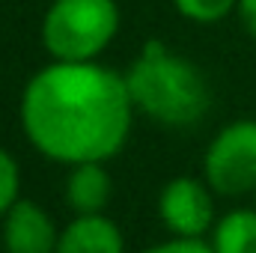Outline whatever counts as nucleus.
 <instances>
[{"label": "nucleus", "instance_id": "f257e3e1", "mask_svg": "<svg viewBox=\"0 0 256 253\" xmlns=\"http://www.w3.org/2000/svg\"><path fill=\"white\" fill-rule=\"evenodd\" d=\"M134 114L126 74L98 60H51L24 84L18 102L27 143L63 167L116 158L128 143Z\"/></svg>", "mask_w": 256, "mask_h": 253}, {"label": "nucleus", "instance_id": "f03ea898", "mask_svg": "<svg viewBox=\"0 0 256 253\" xmlns=\"http://www.w3.org/2000/svg\"><path fill=\"white\" fill-rule=\"evenodd\" d=\"M134 110L164 128H191L212 108V90L200 66L152 39L126 72Z\"/></svg>", "mask_w": 256, "mask_h": 253}, {"label": "nucleus", "instance_id": "7ed1b4c3", "mask_svg": "<svg viewBox=\"0 0 256 253\" xmlns=\"http://www.w3.org/2000/svg\"><path fill=\"white\" fill-rule=\"evenodd\" d=\"M39 33L51 60L96 63L120 33V6L116 0H51Z\"/></svg>", "mask_w": 256, "mask_h": 253}, {"label": "nucleus", "instance_id": "20e7f679", "mask_svg": "<svg viewBox=\"0 0 256 253\" xmlns=\"http://www.w3.org/2000/svg\"><path fill=\"white\" fill-rule=\"evenodd\" d=\"M202 182L218 196L238 200L256 194V120L224 126L202 155Z\"/></svg>", "mask_w": 256, "mask_h": 253}, {"label": "nucleus", "instance_id": "39448f33", "mask_svg": "<svg viewBox=\"0 0 256 253\" xmlns=\"http://www.w3.org/2000/svg\"><path fill=\"white\" fill-rule=\"evenodd\" d=\"M214 190L194 176H176L158 194V218L173 238H202L214 230Z\"/></svg>", "mask_w": 256, "mask_h": 253}, {"label": "nucleus", "instance_id": "423d86ee", "mask_svg": "<svg viewBox=\"0 0 256 253\" xmlns=\"http://www.w3.org/2000/svg\"><path fill=\"white\" fill-rule=\"evenodd\" d=\"M0 242L6 253H57L60 230L48 208L33 200H18L0 220Z\"/></svg>", "mask_w": 256, "mask_h": 253}, {"label": "nucleus", "instance_id": "0eeeda50", "mask_svg": "<svg viewBox=\"0 0 256 253\" xmlns=\"http://www.w3.org/2000/svg\"><path fill=\"white\" fill-rule=\"evenodd\" d=\"M57 253H126V236L108 214H74L60 230Z\"/></svg>", "mask_w": 256, "mask_h": 253}, {"label": "nucleus", "instance_id": "6e6552de", "mask_svg": "<svg viewBox=\"0 0 256 253\" xmlns=\"http://www.w3.org/2000/svg\"><path fill=\"white\" fill-rule=\"evenodd\" d=\"M114 196V179L102 161L68 167L66 176V206L74 214H104Z\"/></svg>", "mask_w": 256, "mask_h": 253}, {"label": "nucleus", "instance_id": "1a4fd4ad", "mask_svg": "<svg viewBox=\"0 0 256 253\" xmlns=\"http://www.w3.org/2000/svg\"><path fill=\"white\" fill-rule=\"evenodd\" d=\"M214 253H256V208H232L208 232Z\"/></svg>", "mask_w": 256, "mask_h": 253}, {"label": "nucleus", "instance_id": "9d476101", "mask_svg": "<svg viewBox=\"0 0 256 253\" xmlns=\"http://www.w3.org/2000/svg\"><path fill=\"white\" fill-rule=\"evenodd\" d=\"M170 3L182 18L194 24H218L238 6V0H170Z\"/></svg>", "mask_w": 256, "mask_h": 253}, {"label": "nucleus", "instance_id": "9b49d317", "mask_svg": "<svg viewBox=\"0 0 256 253\" xmlns=\"http://www.w3.org/2000/svg\"><path fill=\"white\" fill-rule=\"evenodd\" d=\"M21 200V170H18V161L15 155L0 146V220L3 214Z\"/></svg>", "mask_w": 256, "mask_h": 253}, {"label": "nucleus", "instance_id": "f8f14e48", "mask_svg": "<svg viewBox=\"0 0 256 253\" xmlns=\"http://www.w3.org/2000/svg\"><path fill=\"white\" fill-rule=\"evenodd\" d=\"M140 253H214V250L202 238H167V242H158V244H152V248H146Z\"/></svg>", "mask_w": 256, "mask_h": 253}, {"label": "nucleus", "instance_id": "ddd939ff", "mask_svg": "<svg viewBox=\"0 0 256 253\" xmlns=\"http://www.w3.org/2000/svg\"><path fill=\"white\" fill-rule=\"evenodd\" d=\"M236 12H238L242 27H244V30H248V33L256 39V0H238Z\"/></svg>", "mask_w": 256, "mask_h": 253}, {"label": "nucleus", "instance_id": "4468645a", "mask_svg": "<svg viewBox=\"0 0 256 253\" xmlns=\"http://www.w3.org/2000/svg\"><path fill=\"white\" fill-rule=\"evenodd\" d=\"M254 208H256V194H254Z\"/></svg>", "mask_w": 256, "mask_h": 253}]
</instances>
